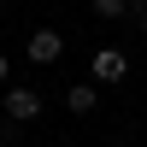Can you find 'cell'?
I'll return each mask as SVG.
<instances>
[{"mask_svg": "<svg viewBox=\"0 0 147 147\" xmlns=\"http://www.w3.org/2000/svg\"><path fill=\"white\" fill-rule=\"evenodd\" d=\"M88 6L100 12V18H124V12H129V0H88Z\"/></svg>", "mask_w": 147, "mask_h": 147, "instance_id": "obj_5", "label": "cell"}, {"mask_svg": "<svg viewBox=\"0 0 147 147\" xmlns=\"http://www.w3.org/2000/svg\"><path fill=\"white\" fill-rule=\"evenodd\" d=\"M24 53H30V65H53V59L65 53V35H59V30H35Z\"/></svg>", "mask_w": 147, "mask_h": 147, "instance_id": "obj_2", "label": "cell"}, {"mask_svg": "<svg viewBox=\"0 0 147 147\" xmlns=\"http://www.w3.org/2000/svg\"><path fill=\"white\" fill-rule=\"evenodd\" d=\"M136 24H141V30H147V6H141V12H136Z\"/></svg>", "mask_w": 147, "mask_h": 147, "instance_id": "obj_7", "label": "cell"}, {"mask_svg": "<svg viewBox=\"0 0 147 147\" xmlns=\"http://www.w3.org/2000/svg\"><path fill=\"white\" fill-rule=\"evenodd\" d=\"M124 71H129V59L118 47H100L94 53V82H124Z\"/></svg>", "mask_w": 147, "mask_h": 147, "instance_id": "obj_3", "label": "cell"}, {"mask_svg": "<svg viewBox=\"0 0 147 147\" xmlns=\"http://www.w3.org/2000/svg\"><path fill=\"white\" fill-rule=\"evenodd\" d=\"M6 118H12V124H30V118H41V94L12 82V88H6Z\"/></svg>", "mask_w": 147, "mask_h": 147, "instance_id": "obj_1", "label": "cell"}, {"mask_svg": "<svg viewBox=\"0 0 147 147\" xmlns=\"http://www.w3.org/2000/svg\"><path fill=\"white\" fill-rule=\"evenodd\" d=\"M0 88H12V65H6V53H0Z\"/></svg>", "mask_w": 147, "mask_h": 147, "instance_id": "obj_6", "label": "cell"}, {"mask_svg": "<svg viewBox=\"0 0 147 147\" xmlns=\"http://www.w3.org/2000/svg\"><path fill=\"white\" fill-rule=\"evenodd\" d=\"M94 100H100V94H94V82H71V88H65V106H71L77 118H88Z\"/></svg>", "mask_w": 147, "mask_h": 147, "instance_id": "obj_4", "label": "cell"}]
</instances>
